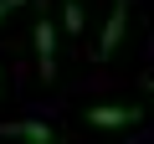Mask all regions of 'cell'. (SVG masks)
<instances>
[{"instance_id":"obj_1","label":"cell","mask_w":154,"mask_h":144,"mask_svg":"<svg viewBox=\"0 0 154 144\" xmlns=\"http://www.w3.org/2000/svg\"><path fill=\"white\" fill-rule=\"evenodd\" d=\"M57 21L51 16H36V77L41 83H57Z\"/></svg>"},{"instance_id":"obj_2","label":"cell","mask_w":154,"mask_h":144,"mask_svg":"<svg viewBox=\"0 0 154 144\" xmlns=\"http://www.w3.org/2000/svg\"><path fill=\"white\" fill-rule=\"evenodd\" d=\"M144 118V108H134V103H98V108H88V124L93 129H134Z\"/></svg>"},{"instance_id":"obj_3","label":"cell","mask_w":154,"mask_h":144,"mask_svg":"<svg viewBox=\"0 0 154 144\" xmlns=\"http://www.w3.org/2000/svg\"><path fill=\"white\" fill-rule=\"evenodd\" d=\"M128 0H113V11H108V21H103V31H98V62H108L113 52H118V41H123V26H128Z\"/></svg>"},{"instance_id":"obj_4","label":"cell","mask_w":154,"mask_h":144,"mask_svg":"<svg viewBox=\"0 0 154 144\" xmlns=\"http://www.w3.org/2000/svg\"><path fill=\"white\" fill-rule=\"evenodd\" d=\"M0 134L5 139H26V144H62L46 124H36V118H16V124H0Z\"/></svg>"},{"instance_id":"obj_5","label":"cell","mask_w":154,"mask_h":144,"mask_svg":"<svg viewBox=\"0 0 154 144\" xmlns=\"http://www.w3.org/2000/svg\"><path fill=\"white\" fill-rule=\"evenodd\" d=\"M62 31H67V36H82V31H88L82 0H62Z\"/></svg>"},{"instance_id":"obj_6","label":"cell","mask_w":154,"mask_h":144,"mask_svg":"<svg viewBox=\"0 0 154 144\" xmlns=\"http://www.w3.org/2000/svg\"><path fill=\"white\" fill-rule=\"evenodd\" d=\"M16 5H26V0H0V21H5V16H11Z\"/></svg>"},{"instance_id":"obj_7","label":"cell","mask_w":154,"mask_h":144,"mask_svg":"<svg viewBox=\"0 0 154 144\" xmlns=\"http://www.w3.org/2000/svg\"><path fill=\"white\" fill-rule=\"evenodd\" d=\"M144 93H149V98H154V77H144Z\"/></svg>"}]
</instances>
